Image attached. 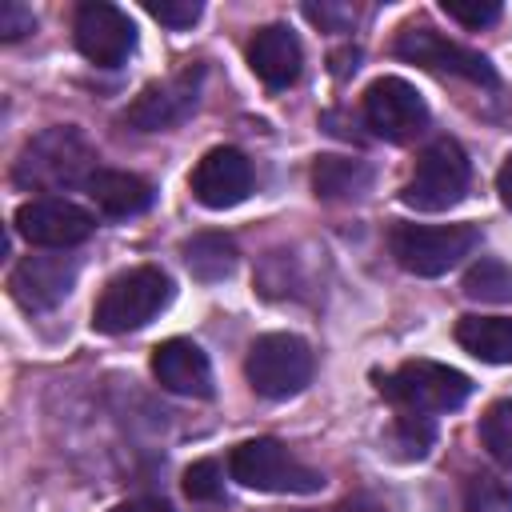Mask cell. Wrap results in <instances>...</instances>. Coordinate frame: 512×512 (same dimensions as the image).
<instances>
[{
    "instance_id": "cell-12",
    "label": "cell",
    "mask_w": 512,
    "mask_h": 512,
    "mask_svg": "<svg viewBox=\"0 0 512 512\" xmlns=\"http://www.w3.org/2000/svg\"><path fill=\"white\" fill-rule=\"evenodd\" d=\"M72 36L80 56L92 60L96 68H120L136 48V24L128 20V12L104 0H84L76 8Z\"/></svg>"
},
{
    "instance_id": "cell-20",
    "label": "cell",
    "mask_w": 512,
    "mask_h": 512,
    "mask_svg": "<svg viewBox=\"0 0 512 512\" xmlns=\"http://www.w3.org/2000/svg\"><path fill=\"white\" fill-rule=\"evenodd\" d=\"M184 264L196 280L216 284L224 276H232L236 268V244L224 232H196L192 240H184Z\"/></svg>"
},
{
    "instance_id": "cell-6",
    "label": "cell",
    "mask_w": 512,
    "mask_h": 512,
    "mask_svg": "<svg viewBox=\"0 0 512 512\" xmlns=\"http://www.w3.org/2000/svg\"><path fill=\"white\" fill-rule=\"evenodd\" d=\"M468 180H472L468 152L452 136H440L416 156V168L400 188V200L416 212H444L464 200Z\"/></svg>"
},
{
    "instance_id": "cell-5",
    "label": "cell",
    "mask_w": 512,
    "mask_h": 512,
    "mask_svg": "<svg viewBox=\"0 0 512 512\" xmlns=\"http://www.w3.org/2000/svg\"><path fill=\"white\" fill-rule=\"evenodd\" d=\"M312 348L296 332H264L248 344L244 376L264 400H288L312 384Z\"/></svg>"
},
{
    "instance_id": "cell-4",
    "label": "cell",
    "mask_w": 512,
    "mask_h": 512,
    "mask_svg": "<svg viewBox=\"0 0 512 512\" xmlns=\"http://www.w3.org/2000/svg\"><path fill=\"white\" fill-rule=\"evenodd\" d=\"M396 264L412 276H444L480 248L476 224H396L388 236Z\"/></svg>"
},
{
    "instance_id": "cell-16",
    "label": "cell",
    "mask_w": 512,
    "mask_h": 512,
    "mask_svg": "<svg viewBox=\"0 0 512 512\" xmlns=\"http://www.w3.org/2000/svg\"><path fill=\"white\" fill-rule=\"evenodd\" d=\"M248 68L260 76L268 88H288L300 80L304 68V48L288 24H264L248 40Z\"/></svg>"
},
{
    "instance_id": "cell-18",
    "label": "cell",
    "mask_w": 512,
    "mask_h": 512,
    "mask_svg": "<svg viewBox=\"0 0 512 512\" xmlns=\"http://www.w3.org/2000/svg\"><path fill=\"white\" fill-rule=\"evenodd\" d=\"M456 344L484 364H512V316H460Z\"/></svg>"
},
{
    "instance_id": "cell-17",
    "label": "cell",
    "mask_w": 512,
    "mask_h": 512,
    "mask_svg": "<svg viewBox=\"0 0 512 512\" xmlns=\"http://www.w3.org/2000/svg\"><path fill=\"white\" fill-rule=\"evenodd\" d=\"M84 192L104 216H136L152 204V184L144 176L120 172V168H96L92 180L84 184Z\"/></svg>"
},
{
    "instance_id": "cell-14",
    "label": "cell",
    "mask_w": 512,
    "mask_h": 512,
    "mask_svg": "<svg viewBox=\"0 0 512 512\" xmlns=\"http://www.w3.org/2000/svg\"><path fill=\"white\" fill-rule=\"evenodd\" d=\"M188 188L204 208H216V212L236 208L252 192V160L240 148H228V144L208 148L196 160V168L188 176Z\"/></svg>"
},
{
    "instance_id": "cell-25",
    "label": "cell",
    "mask_w": 512,
    "mask_h": 512,
    "mask_svg": "<svg viewBox=\"0 0 512 512\" xmlns=\"http://www.w3.org/2000/svg\"><path fill=\"white\" fill-rule=\"evenodd\" d=\"M184 496L192 504H216L224 496V468H220V460H196L184 472Z\"/></svg>"
},
{
    "instance_id": "cell-32",
    "label": "cell",
    "mask_w": 512,
    "mask_h": 512,
    "mask_svg": "<svg viewBox=\"0 0 512 512\" xmlns=\"http://www.w3.org/2000/svg\"><path fill=\"white\" fill-rule=\"evenodd\" d=\"M496 192H500L504 208H512V152L504 156V164H500V172H496Z\"/></svg>"
},
{
    "instance_id": "cell-9",
    "label": "cell",
    "mask_w": 512,
    "mask_h": 512,
    "mask_svg": "<svg viewBox=\"0 0 512 512\" xmlns=\"http://www.w3.org/2000/svg\"><path fill=\"white\" fill-rule=\"evenodd\" d=\"M392 52H396L400 60H408V64H420V68H432V72H448V76H460V80L496 88V68L488 64V56H480L476 48H464V44L440 36V32L428 28V24H408V28H400Z\"/></svg>"
},
{
    "instance_id": "cell-3",
    "label": "cell",
    "mask_w": 512,
    "mask_h": 512,
    "mask_svg": "<svg viewBox=\"0 0 512 512\" xmlns=\"http://www.w3.org/2000/svg\"><path fill=\"white\" fill-rule=\"evenodd\" d=\"M228 476L244 488L256 492H288V496H312L324 488V476L304 464L300 456H292L280 440L272 436H256L244 440L228 452Z\"/></svg>"
},
{
    "instance_id": "cell-1",
    "label": "cell",
    "mask_w": 512,
    "mask_h": 512,
    "mask_svg": "<svg viewBox=\"0 0 512 512\" xmlns=\"http://www.w3.org/2000/svg\"><path fill=\"white\" fill-rule=\"evenodd\" d=\"M92 172H96V148L88 144V136L72 124H56L36 132L20 148L12 164V184L24 192H64L88 184Z\"/></svg>"
},
{
    "instance_id": "cell-11",
    "label": "cell",
    "mask_w": 512,
    "mask_h": 512,
    "mask_svg": "<svg viewBox=\"0 0 512 512\" xmlns=\"http://www.w3.org/2000/svg\"><path fill=\"white\" fill-rule=\"evenodd\" d=\"M12 224L28 244L64 252V248L84 244L92 236L96 216L88 208H80L76 200H68V196H32L16 208Z\"/></svg>"
},
{
    "instance_id": "cell-21",
    "label": "cell",
    "mask_w": 512,
    "mask_h": 512,
    "mask_svg": "<svg viewBox=\"0 0 512 512\" xmlns=\"http://www.w3.org/2000/svg\"><path fill=\"white\" fill-rule=\"evenodd\" d=\"M464 296L468 300H484V304H504L512 300V268L504 260H476L468 272H464Z\"/></svg>"
},
{
    "instance_id": "cell-31",
    "label": "cell",
    "mask_w": 512,
    "mask_h": 512,
    "mask_svg": "<svg viewBox=\"0 0 512 512\" xmlns=\"http://www.w3.org/2000/svg\"><path fill=\"white\" fill-rule=\"evenodd\" d=\"M340 512H388L376 496H368V492H356V496H348L344 504H340Z\"/></svg>"
},
{
    "instance_id": "cell-10",
    "label": "cell",
    "mask_w": 512,
    "mask_h": 512,
    "mask_svg": "<svg viewBox=\"0 0 512 512\" xmlns=\"http://www.w3.org/2000/svg\"><path fill=\"white\" fill-rule=\"evenodd\" d=\"M364 124L372 128V136L388 140V144H408L428 128V104L424 96L400 80V76H380L364 88Z\"/></svg>"
},
{
    "instance_id": "cell-28",
    "label": "cell",
    "mask_w": 512,
    "mask_h": 512,
    "mask_svg": "<svg viewBox=\"0 0 512 512\" xmlns=\"http://www.w3.org/2000/svg\"><path fill=\"white\" fill-rule=\"evenodd\" d=\"M32 28H36V16H32L28 4H20V0H4V4H0V36H4V40H20V36H28Z\"/></svg>"
},
{
    "instance_id": "cell-8",
    "label": "cell",
    "mask_w": 512,
    "mask_h": 512,
    "mask_svg": "<svg viewBox=\"0 0 512 512\" xmlns=\"http://www.w3.org/2000/svg\"><path fill=\"white\" fill-rule=\"evenodd\" d=\"M200 88H204V64H188L164 80H152L140 88V96L124 108V124L136 132H168L180 128L196 104H200Z\"/></svg>"
},
{
    "instance_id": "cell-27",
    "label": "cell",
    "mask_w": 512,
    "mask_h": 512,
    "mask_svg": "<svg viewBox=\"0 0 512 512\" xmlns=\"http://www.w3.org/2000/svg\"><path fill=\"white\" fill-rule=\"evenodd\" d=\"M440 8L448 12V20H460V24H468V28L492 24V20L500 16V4H496V0H472V4H464V0H444Z\"/></svg>"
},
{
    "instance_id": "cell-7",
    "label": "cell",
    "mask_w": 512,
    "mask_h": 512,
    "mask_svg": "<svg viewBox=\"0 0 512 512\" xmlns=\"http://www.w3.org/2000/svg\"><path fill=\"white\" fill-rule=\"evenodd\" d=\"M380 392L400 404L404 412H452L472 396V380L460 368L436 364V360H404L396 372L376 376Z\"/></svg>"
},
{
    "instance_id": "cell-30",
    "label": "cell",
    "mask_w": 512,
    "mask_h": 512,
    "mask_svg": "<svg viewBox=\"0 0 512 512\" xmlns=\"http://www.w3.org/2000/svg\"><path fill=\"white\" fill-rule=\"evenodd\" d=\"M108 512H172L164 500H156V496H136V500H120V504H112Z\"/></svg>"
},
{
    "instance_id": "cell-23",
    "label": "cell",
    "mask_w": 512,
    "mask_h": 512,
    "mask_svg": "<svg viewBox=\"0 0 512 512\" xmlns=\"http://www.w3.org/2000/svg\"><path fill=\"white\" fill-rule=\"evenodd\" d=\"M480 440L496 464L512 468V396L488 404V412L480 416Z\"/></svg>"
},
{
    "instance_id": "cell-13",
    "label": "cell",
    "mask_w": 512,
    "mask_h": 512,
    "mask_svg": "<svg viewBox=\"0 0 512 512\" xmlns=\"http://www.w3.org/2000/svg\"><path fill=\"white\" fill-rule=\"evenodd\" d=\"M76 272H80L76 256H64V252H56V248H44V252L24 256V260L12 268L8 292H12V300H16L24 312H48V308H56V304L72 292Z\"/></svg>"
},
{
    "instance_id": "cell-2",
    "label": "cell",
    "mask_w": 512,
    "mask_h": 512,
    "mask_svg": "<svg viewBox=\"0 0 512 512\" xmlns=\"http://www.w3.org/2000/svg\"><path fill=\"white\" fill-rule=\"evenodd\" d=\"M172 300V280L168 272H160L156 264H140L128 268L120 276H112L92 308V328L104 336H124L144 328L148 320H156Z\"/></svg>"
},
{
    "instance_id": "cell-19",
    "label": "cell",
    "mask_w": 512,
    "mask_h": 512,
    "mask_svg": "<svg viewBox=\"0 0 512 512\" xmlns=\"http://www.w3.org/2000/svg\"><path fill=\"white\" fill-rule=\"evenodd\" d=\"M312 188L320 200H356L372 188V168L352 156H316Z\"/></svg>"
},
{
    "instance_id": "cell-26",
    "label": "cell",
    "mask_w": 512,
    "mask_h": 512,
    "mask_svg": "<svg viewBox=\"0 0 512 512\" xmlns=\"http://www.w3.org/2000/svg\"><path fill=\"white\" fill-rule=\"evenodd\" d=\"M144 12L168 28H192L200 20V0H144Z\"/></svg>"
},
{
    "instance_id": "cell-24",
    "label": "cell",
    "mask_w": 512,
    "mask_h": 512,
    "mask_svg": "<svg viewBox=\"0 0 512 512\" xmlns=\"http://www.w3.org/2000/svg\"><path fill=\"white\" fill-rule=\"evenodd\" d=\"M464 512H512V488L500 476H472L464 488Z\"/></svg>"
},
{
    "instance_id": "cell-15",
    "label": "cell",
    "mask_w": 512,
    "mask_h": 512,
    "mask_svg": "<svg viewBox=\"0 0 512 512\" xmlns=\"http://www.w3.org/2000/svg\"><path fill=\"white\" fill-rule=\"evenodd\" d=\"M152 376L160 380L164 392L196 396V400L212 396V364H208L204 348L184 336H172L152 348Z\"/></svg>"
},
{
    "instance_id": "cell-29",
    "label": "cell",
    "mask_w": 512,
    "mask_h": 512,
    "mask_svg": "<svg viewBox=\"0 0 512 512\" xmlns=\"http://www.w3.org/2000/svg\"><path fill=\"white\" fill-rule=\"evenodd\" d=\"M304 12H308V20H316L320 28H332V32H340V28H348L352 24V8L348 4H304Z\"/></svg>"
},
{
    "instance_id": "cell-22",
    "label": "cell",
    "mask_w": 512,
    "mask_h": 512,
    "mask_svg": "<svg viewBox=\"0 0 512 512\" xmlns=\"http://www.w3.org/2000/svg\"><path fill=\"white\" fill-rule=\"evenodd\" d=\"M432 440H436V428H432L428 416H420V412H400V416L392 420L388 448H392L396 460H424L428 448H432Z\"/></svg>"
}]
</instances>
